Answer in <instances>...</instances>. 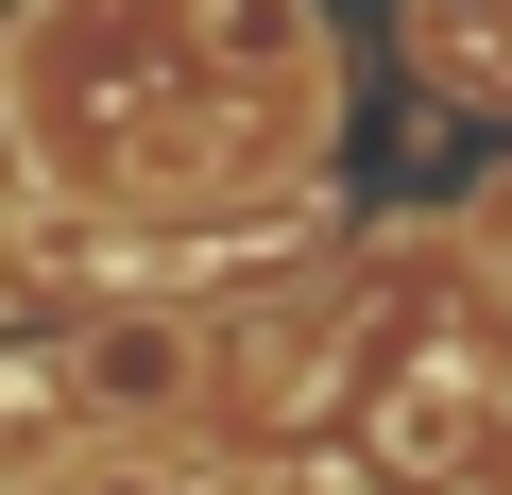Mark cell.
<instances>
[{
    "instance_id": "6da1fadb",
    "label": "cell",
    "mask_w": 512,
    "mask_h": 495,
    "mask_svg": "<svg viewBox=\"0 0 512 495\" xmlns=\"http://www.w3.org/2000/svg\"><path fill=\"white\" fill-rule=\"evenodd\" d=\"M18 154L103 222L291 205L342 154V52L308 0H35L18 18Z\"/></svg>"
},
{
    "instance_id": "7a4b0ae2",
    "label": "cell",
    "mask_w": 512,
    "mask_h": 495,
    "mask_svg": "<svg viewBox=\"0 0 512 495\" xmlns=\"http://www.w3.org/2000/svg\"><path fill=\"white\" fill-rule=\"evenodd\" d=\"M410 69L478 120H512V0H410Z\"/></svg>"
},
{
    "instance_id": "3957f363",
    "label": "cell",
    "mask_w": 512,
    "mask_h": 495,
    "mask_svg": "<svg viewBox=\"0 0 512 495\" xmlns=\"http://www.w3.org/2000/svg\"><path fill=\"white\" fill-rule=\"evenodd\" d=\"M35 495H205V478H188L171 444H86V461H52Z\"/></svg>"
},
{
    "instance_id": "277c9868",
    "label": "cell",
    "mask_w": 512,
    "mask_h": 495,
    "mask_svg": "<svg viewBox=\"0 0 512 495\" xmlns=\"http://www.w3.org/2000/svg\"><path fill=\"white\" fill-rule=\"evenodd\" d=\"M478 239H495V291H512V171H495V205H478Z\"/></svg>"
}]
</instances>
